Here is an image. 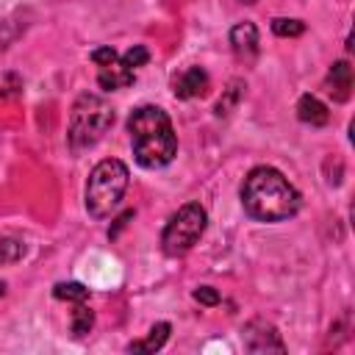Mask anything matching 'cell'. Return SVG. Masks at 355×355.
Segmentation results:
<instances>
[{
	"label": "cell",
	"mask_w": 355,
	"mask_h": 355,
	"mask_svg": "<svg viewBox=\"0 0 355 355\" xmlns=\"http://www.w3.org/2000/svg\"><path fill=\"white\" fill-rule=\"evenodd\" d=\"M241 205L258 222H283L297 214L300 191L272 166H255L241 186Z\"/></svg>",
	"instance_id": "cell-1"
},
{
	"label": "cell",
	"mask_w": 355,
	"mask_h": 355,
	"mask_svg": "<svg viewBox=\"0 0 355 355\" xmlns=\"http://www.w3.org/2000/svg\"><path fill=\"white\" fill-rule=\"evenodd\" d=\"M3 288H6V286H3V283H0V294H3Z\"/></svg>",
	"instance_id": "cell-19"
},
{
	"label": "cell",
	"mask_w": 355,
	"mask_h": 355,
	"mask_svg": "<svg viewBox=\"0 0 355 355\" xmlns=\"http://www.w3.org/2000/svg\"><path fill=\"white\" fill-rule=\"evenodd\" d=\"M241 3H258V0H241Z\"/></svg>",
	"instance_id": "cell-18"
},
{
	"label": "cell",
	"mask_w": 355,
	"mask_h": 355,
	"mask_svg": "<svg viewBox=\"0 0 355 355\" xmlns=\"http://www.w3.org/2000/svg\"><path fill=\"white\" fill-rule=\"evenodd\" d=\"M122 61L130 67V69H136V67H144L147 61H150V53H147V47H141V44H133L125 55H122Z\"/></svg>",
	"instance_id": "cell-16"
},
{
	"label": "cell",
	"mask_w": 355,
	"mask_h": 355,
	"mask_svg": "<svg viewBox=\"0 0 355 355\" xmlns=\"http://www.w3.org/2000/svg\"><path fill=\"white\" fill-rule=\"evenodd\" d=\"M205 225H208L205 208L200 202H186L183 208H178V214L169 216V222L161 233L164 252L172 255V258L186 255L200 241V236L205 233Z\"/></svg>",
	"instance_id": "cell-5"
},
{
	"label": "cell",
	"mask_w": 355,
	"mask_h": 355,
	"mask_svg": "<svg viewBox=\"0 0 355 355\" xmlns=\"http://www.w3.org/2000/svg\"><path fill=\"white\" fill-rule=\"evenodd\" d=\"M92 327H94V313H92V308L86 305V300L75 302V311H72V333H75V336H86Z\"/></svg>",
	"instance_id": "cell-12"
},
{
	"label": "cell",
	"mask_w": 355,
	"mask_h": 355,
	"mask_svg": "<svg viewBox=\"0 0 355 355\" xmlns=\"http://www.w3.org/2000/svg\"><path fill=\"white\" fill-rule=\"evenodd\" d=\"M194 300L202 302V305H216V302H219V291L211 288V286H200V288L194 291Z\"/></svg>",
	"instance_id": "cell-17"
},
{
	"label": "cell",
	"mask_w": 355,
	"mask_h": 355,
	"mask_svg": "<svg viewBox=\"0 0 355 355\" xmlns=\"http://www.w3.org/2000/svg\"><path fill=\"white\" fill-rule=\"evenodd\" d=\"M111 125H114L111 105L97 94H89V92L80 94L75 100V105H72V114H69V130H67L69 147L72 150L94 147L108 133Z\"/></svg>",
	"instance_id": "cell-3"
},
{
	"label": "cell",
	"mask_w": 355,
	"mask_h": 355,
	"mask_svg": "<svg viewBox=\"0 0 355 355\" xmlns=\"http://www.w3.org/2000/svg\"><path fill=\"white\" fill-rule=\"evenodd\" d=\"M349 89H352V67L349 61H336L327 72V92L336 103L349 100Z\"/></svg>",
	"instance_id": "cell-8"
},
{
	"label": "cell",
	"mask_w": 355,
	"mask_h": 355,
	"mask_svg": "<svg viewBox=\"0 0 355 355\" xmlns=\"http://www.w3.org/2000/svg\"><path fill=\"white\" fill-rule=\"evenodd\" d=\"M25 255V244L8 236H0V263H14Z\"/></svg>",
	"instance_id": "cell-14"
},
{
	"label": "cell",
	"mask_w": 355,
	"mask_h": 355,
	"mask_svg": "<svg viewBox=\"0 0 355 355\" xmlns=\"http://www.w3.org/2000/svg\"><path fill=\"white\" fill-rule=\"evenodd\" d=\"M230 44H233V53L239 58H252L258 53V28L252 22H239L233 31H230Z\"/></svg>",
	"instance_id": "cell-9"
},
{
	"label": "cell",
	"mask_w": 355,
	"mask_h": 355,
	"mask_svg": "<svg viewBox=\"0 0 355 355\" xmlns=\"http://www.w3.org/2000/svg\"><path fill=\"white\" fill-rule=\"evenodd\" d=\"M297 116H300V122H305V125H311V128H322V125H327L330 111H327V105H324L319 97L302 94L300 103H297Z\"/></svg>",
	"instance_id": "cell-10"
},
{
	"label": "cell",
	"mask_w": 355,
	"mask_h": 355,
	"mask_svg": "<svg viewBox=\"0 0 355 355\" xmlns=\"http://www.w3.org/2000/svg\"><path fill=\"white\" fill-rule=\"evenodd\" d=\"M128 133H130L133 155L144 169L166 166L178 153L172 119L158 105H139L128 119Z\"/></svg>",
	"instance_id": "cell-2"
},
{
	"label": "cell",
	"mask_w": 355,
	"mask_h": 355,
	"mask_svg": "<svg viewBox=\"0 0 355 355\" xmlns=\"http://www.w3.org/2000/svg\"><path fill=\"white\" fill-rule=\"evenodd\" d=\"M169 330H172L169 322H158V324H153V330H150V336L144 341H133V344H128V349L130 352H147V355H153V352H158L166 344Z\"/></svg>",
	"instance_id": "cell-11"
},
{
	"label": "cell",
	"mask_w": 355,
	"mask_h": 355,
	"mask_svg": "<svg viewBox=\"0 0 355 355\" xmlns=\"http://www.w3.org/2000/svg\"><path fill=\"white\" fill-rule=\"evenodd\" d=\"M302 31H305L302 19H286V17L272 19V33H277V36H300Z\"/></svg>",
	"instance_id": "cell-15"
},
{
	"label": "cell",
	"mask_w": 355,
	"mask_h": 355,
	"mask_svg": "<svg viewBox=\"0 0 355 355\" xmlns=\"http://www.w3.org/2000/svg\"><path fill=\"white\" fill-rule=\"evenodd\" d=\"M97 83H100L105 92L125 89V86L133 83V69L116 55V58H111L108 64H100V69H97Z\"/></svg>",
	"instance_id": "cell-7"
},
{
	"label": "cell",
	"mask_w": 355,
	"mask_h": 355,
	"mask_svg": "<svg viewBox=\"0 0 355 355\" xmlns=\"http://www.w3.org/2000/svg\"><path fill=\"white\" fill-rule=\"evenodd\" d=\"M172 86H175V97L191 100V97H202V94L208 92L211 80H208V72H205L202 67H189V69H183V72L175 78Z\"/></svg>",
	"instance_id": "cell-6"
},
{
	"label": "cell",
	"mask_w": 355,
	"mask_h": 355,
	"mask_svg": "<svg viewBox=\"0 0 355 355\" xmlns=\"http://www.w3.org/2000/svg\"><path fill=\"white\" fill-rule=\"evenodd\" d=\"M128 189V166L116 158L100 161L86 183V211L97 219H105L116 211L122 194Z\"/></svg>",
	"instance_id": "cell-4"
},
{
	"label": "cell",
	"mask_w": 355,
	"mask_h": 355,
	"mask_svg": "<svg viewBox=\"0 0 355 355\" xmlns=\"http://www.w3.org/2000/svg\"><path fill=\"white\" fill-rule=\"evenodd\" d=\"M53 297L55 300H67V302H80V300L89 297V288L80 286V283H55Z\"/></svg>",
	"instance_id": "cell-13"
}]
</instances>
